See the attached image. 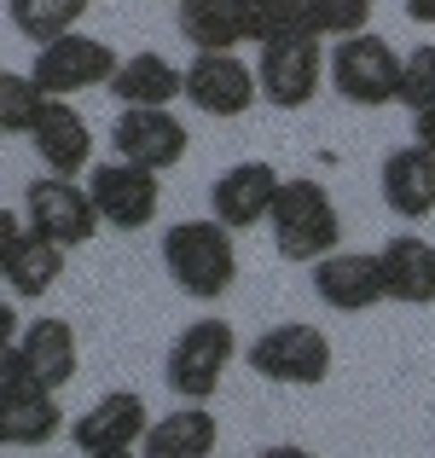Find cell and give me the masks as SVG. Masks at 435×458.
<instances>
[{"label": "cell", "instance_id": "cell-13", "mask_svg": "<svg viewBox=\"0 0 435 458\" xmlns=\"http://www.w3.org/2000/svg\"><path fill=\"white\" fill-rule=\"evenodd\" d=\"M23 140H30L35 157H41V174L81 180L93 168V128L70 99H47L41 111H35V123H30Z\"/></svg>", "mask_w": 435, "mask_h": 458}, {"label": "cell", "instance_id": "cell-22", "mask_svg": "<svg viewBox=\"0 0 435 458\" xmlns=\"http://www.w3.org/2000/svg\"><path fill=\"white\" fill-rule=\"evenodd\" d=\"M105 93L116 105H175V99H186V70L163 53H128V58H116Z\"/></svg>", "mask_w": 435, "mask_h": 458}, {"label": "cell", "instance_id": "cell-35", "mask_svg": "<svg viewBox=\"0 0 435 458\" xmlns=\"http://www.w3.org/2000/svg\"><path fill=\"white\" fill-rule=\"evenodd\" d=\"M105 458H145V453H140V447H128V453H105Z\"/></svg>", "mask_w": 435, "mask_h": 458}, {"label": "cell", "instance_id": "cell-16", "mask_svg": "<svg viewBox=\"0 0 435 458\" xmlns=\"http://www.w3.org/2000/svg\"><path fill=\"white\" fill-rule=\"evenodd\" d=\"M180 35L198 53H238L261 41L256 0H180Z\"/></svg>", "mask_w": 435, "mask_h": 458}, {"label": "cell", "instance_id": "cell-11", "mask_svg": "<svg viewBox=\"0 0 435 458\" xmlns=\"http://www.w3.org/2000/svg\"><path fill=\"white\" fill-rule=\"evenodd\" d=\"M261 99L256 64H244L238 53H192L186 64V105L215 123H238L250 105Z\"/></svg>", "mask_w": 435, "mask_h": 458}, {"label": "cell", "instance_id": "cell-24", "mask_svg": "<svg viewBox=\"0 0 435 458\" xmlns=\"http://www.w3.org/2000/svg\"><path fill=\"white\" fill-rule=\"evenodd\" d=\"M88 6L93 0H6V18L30 47H47V41H58V35L81 30Z\"/></svg>", "mask_w": 435, "mask_h": 458}, {"label": "cell", "instance_id": "cell-33", "mask_svg": "<svg viewBox=\"0 0 435 458\" xmlns=\"http://www.w3.org/2000/svg\"><path fill=\"white\" fill-rule=\"evenodd\" d=\"M401 6H406V18H413V23L435 30V0H401Z\"/></svg>", "mask_w": 435, "mask_h": 458}, {"label": "cell", "instance_id": "cell-8", "mask_svg": "<svg viewBox=\"0 0 435 458\" xmlns=\"http://www.w3.org/2000/svg\"><path fill=\"white\" fill-rule=\"evenodd\" d=\"M23 226L64 250H81L99 238V209H93L88 186L81 180H64V174H41L23 186Z\"/></svg>", "mask_w": 435, "mask_h": 458}, {"label": "cell", "instance_id": "cell-28", "mask_svg": "<svg viewBox=\"0 0 435 458\" xmlns=\"http://www.w3.org/2000/svg\"><path fill=\"white\" fill-rule=\"evenodd\" d=\"M256 12H261V41L279 35V30H313L308 23V0H256Z\"/></svg>", "mask_w": 435, "mask_h": 458}, {"label": "cell", "instance_id": "cell-10", "mask_svg": "<svg viewBox=\"0 0 435 458\" xmlns=\"http://www.w3.org/2000/svg\"><path fill=\"white\" fill-rule=\"evenodd\" d=\"M88 198H93V209H99V226H116V233H140V226H151L157 209H163V186H157V174L140 168V163H123V157L93 163Z\"/></svg>", "mask_w": 435, "mask_h": 458}, {"label": "cell", "instance_id": "cell-25", "mask_svg": "<svg viewBox=\"0 0 435 458\" xmlns=\"http://www.w3.org/2000/svg\"><path fill=\"white\" fill-rule=\"evenodd\" d=\"M47 105V93L30 81V70H0V134H30L35 111Z\"/></svg>", "mask_w": 435, "mask_h": 458}, {"label": "cell", "instance_id": "cell-1", "mask_svg": "<svg viewBox=\"0 0 435 458\" xmlns=\"http://www.w3.org/2000/svg\"><path fill=\"white\" fill-rule=\"evenodd\" d=\"M261 226H268L273 250H279L285 261H296V267H313L320 256L343 250V209H337V198L308 174L279 180L273 209H268Z\"/></svg>", "mask_w": 435, "mask_h": 458}, {"label": "cell", "instance_id": "cell-21", "mask_svg": "<svg viewBox=\"0 0 435 458\" xmlns=\"http://www.w3.org/2000/svg\"><path fill=\"white\" fill-rule=\"evenodd\" d=\"M215 447H221V424L198 401H180L168 418H151L140 436L145 458H215Z\"/></svg>", "mask_w": 435, "mask_h": 458}, {"label": "cell", "instance_id": "cell-9", "mask_svg": "<svg viewBox=\"0 0 435 458\" xmlns=\"http://www.w3.org/2000/svg\"><path fill=\"white\" fill-rule=\"evenodd\" d=\"M111 151L123 163H140L151 174H168L175 163H186L192 134L175 116V105H123V116L111 123Z\"/></svg>", "mask_w": 435, "mask_h": 458}, {"label": "cell", "instance_id": "cell-19", "mask_svg": "<svg viewBox=\"0 0 435 458\" xmlns=\"http://www.w3.org/2000/svg\"><path fill=\"white\" fill-rule=\"evenodd\" d=\"M378 273H383V302H401V308L435 302V244L424 233H395L378 250Z\"/></svg>", "mask_w": 435, "mask_h": 458}, {"label": "cell", "instance_id": "cell-17", "mask_svg": "<svg viewBox=\"0 0 435 458\" xmlns=\"http://www.w3.org/2000/svg\"><path fill=\"white\" fill-rule=\"evenodd\" d=\"M378 191L389 203L395 221L406 226H424L435 215V151L424 146H395L378 168Z\"/></svg>", "mask_w": 435, "mask_h": 458}, {"label": "cell", "instance_id": "cell-18", "mask_svg": "<svg viewBox=\"0 0 435 458\" xmlns=\"http://www.w3.org/2000/svg\"><path fill=\"white\" fill-rule=\"evenodd\" d=\"M18 354H23V377L41 383V389H70V377L81 371V343H76V325L70 319H30L18 331Z\"/></svg>", "mask_w": 435, "mask_h": 458}, {"label": "cell", "instance_id": "cell-32", "mask_svg": "<svg viewBox=\"0 0 435 458\" xmlns=\"http://www.w3.org/2000/svg\"><path fill=\"white\" fill-rule=\"evenodd\" d=\"M18 331H23V319H18V308L6 302V296H0V348L6 343H18Z\"/></svg>", "mask_w": 435, "mask_h": 458}, {"label": "cell", "instance_id": "cell-20", "mask_svg": "<svg viewBox=\"0 0 435 458\" xmlns=\"http://www.w3.org/2000/svg\"><path fill=\"white\" fill-rule=\"evenodd\" d=\"M58 429H64V406H58L53 389H41V383H12V389H0V447H47V441H58Z\"/></svg>", "mask_w": 435, "mask_h": 458}, {"label": "cell", "instance_id": "cell-12", "mask_svg": "<svg viewBox=\"0 0 435 458\" xmlns=\"http://www.w3.org/2000/svg\"><path fill=\"white\" fill-rule=\"evenodd\" d=\"M145 424H151V412H145L140 389H105L81 418H70V441H76L81 458H105V453L140 447Z\"/></svg>", "mask_w": 435, "mask_h": 458}, {"label": "cell", "instance_id": "cell-2", "mask_svg": "<svg viewBox=\"0 0 435 458\" xmlns=\"http://www.w3.org/2000/svg\"><path fill=\"white\" fill-rule=\"evenodd\" d=\"M163 267H168V279H175L180 296H192V302H221V296L238 284L233 233H226L215 215L175 221L163 233Z\"/></svg>", "mask_w": 435, "mask_h": 458}, {"label": "cell", "instance_id": "cell-6", "mask_svg": "<svg viewBox=\"0 0 435 458\" xmlns=\"http://www.w3.org/2000/svg\"><path fill=\"white\" fill-rule=\"evenodd\" d=\"M331 88H337V99H348L354 111L395 105V93H401V53H395L378 30L337 35V47H331Z\"/></svg>", "mask_w": 435, "mask_h": 458}, {"label": "cell", "instance_id": "cell-31", "mask_svg": "<svg viewBox=\"0 0 435 458\" xmlns=\"http://www.w3.org/2000/svg\"><path fill=\"white\" fill-rule=\"evenodd\" d=\"M413 146L435 151V105H424V111H413Z\"/></svg>", "mask_w": 435, "mask_h": 458}, {"label": "cell", "instance_id": "cell-29", "mask_svg": "<svg viewBox=\"0 0 435 458\" xmlns=\"http://www.w3.org/2000/svg\"><path fill=\"white\" fill-rule=\"evenodd\" d=\"M23 233H30V226H23V215H18V209H6V203H0V279H6V261L18 256Z\"/></svg>", "mask_w": 435, "mask_h": 458}, {"label": "cell", "instance_id": "cell-34", "mask_svg": "<svg viewBox=\"0 0 435 458\" xmlns=\"http://www.w3.org/2000/svg\"><path fill=\"white\" fill-rule=\"evenodd\" d=\"M256 458H313L308 447H296V441H279V447H261Z\"/></svg>", "mask_w": 435, "mask_h": 458}, {"label": "cell", "instance_id": "cell-3", "mask_svg": "<svg viewBox=\"0 0 435 458\" xmlns=\"http://www.w3.org/2000/svg\"><path fill=\"white\" fill-rule=\"evenodd\" d=\"M238 354V336L226 319H215V313H203V319H192L186 331L168 343V360H163V383L180 394V401H198L209 406L215 389H221L226 366H233Z\"/></svg>", "mask_w": 435, "mask_h": 458}, {"label": "cell", "instance_id": "cell-27", "mask_svg": "<svg viewBox=\"0 0 435 458\" xmlns=\"http://www.w3.org/2000/svg\"><path fill=\"white\" fill-rule=\"evenodd\" d=\"M395 105H406V111L435 105V41L413 47V53L401 58V93H395Z\"/></svg>", "mask_w": 435, "mask_h": 458}, {"label": "cell", "instance_id": "cell-26", "mask_svg": "<svg viewBox=\"0 0 435 458\" xmlns=\"http://www.w3.org/2000/svg\"><path fill=\"white\" fill-rule=\"evenodd\" d=\"M371 6L378 0H308V23L313 35H354V30H371Z\"/></svg>", "mask_w": 435, "mask_h": 458}, {"label": "cell", "instance_id": "cell-23", "mask_svg": "<svg viewBox=\"0 0 435 458\" xmlns=\"http://www.w3.org/2000/svg\"><path fill=\"white\" fill-rule=\"evenodd\" d=\"M64 261H70L64 244H53V238H41V233H23L18 256L6 261V291L18 296V302H41V296L64 279Z\"/></svg>", "mask_w": 435, "mask_h": 458}, {"label": "cell", "instance_id": "cell-30", "mask_svg": "<svg viewBox=\"0 0 435 458\" xmlns=\"http://www.w3.org/2000/svg\"><path fill=\"white\" fill-rule=\"evenodd\" d=\"M12 383H23V354H18V343L0 348V389H12Z\"/></svg>", "mask_w": 435, "mask_h": 458}, {"label": "cell", "instance_id": "cell-15", "mask_svg": "<svg viewBox=\"0 0 435 458\" xmlns=\"http://www.w3.org/2000/svg\"><path fill=\"white\" fill-rule=\"evenodd\" d=\"M313 296L337 313H371L383 302V273H378V250H331L313 261Z\"/></svg>", "mask_w": 435, "mask_h": 458}, {"label": "cell", "instance_id": "cell-5", "mask_svg": "<svg viewBox=\"0 0 435 458\" xmlns=\"http://www.w3.org/2000/svg\"><path fill=\"white\" fill-rule=\"evenodd\" d=\"M250 371L261 383H279V389H313V383L331 377V336L320 325H302V319H285V325H268L256 343L244 348Z\"/></svg>", "mask_w": 435, "mask_h": 458}, {"label": "cell", "instance_id": "cell-7", "mask_svg": "<svg viewBox=\"0 0 435 458\" xmlns=\"http://www.w3.org/2000/svg\"><path fill=\"white\" fill-rule=\"evenodd\" d=\"M116 47L99 41V35H58V41L35 47V64H30V81L47 93V99H70V93H88V88H105L116 70Z\"/></svg>", "mask_w": 435, "mask_h": 458}, {"label": "cell", "instance_id": "cell-4", "mask_svg": "<svg viewBox=\"0 0 435 458\" xmlns=\"http://www.w3.org/2000/svg\"><path fill=\"white\" fill-rule=\"evenodd\" d=\"M325 76V35L313 30H279L261 41L256 58V88L273 111H308Z\"/></svg>", "mask_w": 435, "mask_h": 458}, {"label": "cell", "instance_id": "cell-14", "mask_svg": "<svg viewBox=\"0 0 435 458\" xmlns=\"http://www.w3.org/2000/svg\"><path fill=\"white\" fill-rule=\"evenodd\" d=\"M273 191H279V168L250 157V163H233L215 174L209 186V215L226 226V233H250V226L268 221L273 209Z\"/></svg>", "mask_w": 435, "mask_h": 458}]
</instances>
